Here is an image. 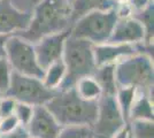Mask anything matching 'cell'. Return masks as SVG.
Listing matches in <instances>:
<instances>
[{"instance_id": "cell-1", "label": "cell", "mask_w": 154, "mask_h": 138, "mask_svg": "<svg viewBox=\"0 0 154 138\" xmlns=\"http://www.w3.org/2000/svg\"><path fill=\"white\" fill-rule=\"evenodd\" d=\"M71 26L70 1L42 0L32 12L29 26L16 35L35 44L42 37L68 30Z\"/></svg>"}, {"instance_id": "cell-2", "label": "cell", "mask_w": 154, "mask_h": 138, "mask_svg": "<svg viewBox=\"0 0 154 138\" xmlns=\"http://www.w3.org/2000/svg\"><path fill=\"white\" fill-rule=\"evenodd\" d=\"M45 106L62 127H92L98 113V100H85L77 94L75 87L67 91H58Z\"/></svg>"}, {"instance_id": "cell-3", "label": "cell", "mask_w": 154, "mask_h": 138, "mask_svg": "<svg viewBox=\"0 0 154 138\" xmlns=\"http://www.w3.org/2000/svg\"><path fill=\"white\" fill-rule=\"evenodd\" d=\"M117 86H134L136 89L152 90L154 85L153 55L137 52L115 65Z\"/></svg>"}, {"instance_id": "cell-4", "label": "cell", "mask_w": 154, "mask_h": 138, "mask_svg": "<svg viewBox=\"0 0 154 138\" xmlns=\"http://www.w3.org/2000/svg\"><path fill=\"white\" fill-rule=\"evenodd\" d=\"M117 21L115 8L93 11L77 19L71 26L70 35L91 41L93 45L108 41Z\"/></svg>"}, {"instance_id": "cell-5", "label": "cell", "mask_w": 154, "mask_h": 138, "mask_svg": "<svg viewBox=\"0 0 154 138\" xmlns=\"http://www.w3.org/2000/svg\"><path fill=\"white\" fill-rule=\"evenodd\" d=\"M62 60L67 67V76L74 81H77L82 76L92 75L97 68L93 44L71 35H69L64 43Z\"/></svg>"}, {"instance_id": "cell-6", "label": "cell", "mask_w": 154, "mask_h": 138, "mask_svg": "<svg viewBox=\"0 0 154 138\" xmlns=\"http://www.w3.org/2000/svg\"><path fill=\"white\" fill-rule=\"evenodd\" d=\"M6 58L13 72L42 79L44 69L39 66L33 44L19 35H11L6 41Z\"/></svg>"}, {"instance_id": "cell-7", "label": "cell", "mask_w": 154, "mask_h": 138, "mask_svg": "<svg viewBox=\"0 0 154 138\" xmlns=\"http://www.w3.org/2000/svg\"><path fill=\"white\" fill-rule=\"evenodd\" d=\"M58 91L47 89L43 81L31 76H26L16 72H12L11 85L7 96L16 101L26 103L32 106L46 105Z\"/></svg>"}, {"instance_id": "cell-8", "label": "cell", "mask_w": 154, "mask_h": 138, "mask_svg": "<svg viewBox=\"0 0 154 138\" xmlns=\"http://www.w3.org/2000/svg\"><path fill=\"white\" fill-rule=\"evenodd\" d=\"M127 124L115 96L103 94L98 99V113L92 128V138H112Z\"/></svg>"}, {"instance_id": "cell-9", "label": "cell", "mask_w": 154, "mask_h": 138, "mask_svg": "<svg viewBox=\"0 0 154 138\" xmlns=\"http://www.w3.org/2000/svg\"><path fill=\"white\" fill-rule=\"evenodd\" d=\"M137 52H145L153 55V46L140 44H120V43H103L93 45L96 66L103 65H116L127 57H130Z\"/></svg>"}, {"instance_id": "cell-10", "label": "cell", "mask_w": 154, "mask_h": 138, "mask_svg": "<svg viewBox=\"0 0 154 138\" xmlns=\"http://www.w3.org/2000/svg\"><path fill=\"white\" fill-rule=\"evenodd\" d=\"M70 30L71 28L61 32L44 36L33 44L39 66L44 70L54 61L62 58L64 43L70 35Z\"/></svg>"}, {"instance_id": "cell-11", "label": "cell", "mask_w": 154, "mask_h": 138, "mask_svg": "<svg viewBox=\"0 0 154 138\" xmlns=\"http://www.w3.org/2000/svg\"><path fill=\"white\" fill-rule=\"evenodd\" d=\"M26 129L32 138H57L62 125L45 105H39L33 107V114Z\"/></svg>"}, {"instance_id": "cell-12", "label": "cell", "mask_w": 154, "mask_h": 138, "mask_svg": "<svg viewBox=\"0 0 154 138\" xmlns=\"http://www.w3.org/2000/svg\"><path fill=\"white\" fill-rule=\"evenodd\" d=\"M146 40V31L139 20L135 16L117 19L113 31L110 33L109 43L120 44H140Z\"/></svg>"}, {"instance_id": "cell-13", "label": "cell", "mask_w": 154, "mask_h": 138, "mask_svg": "<svg viewBox=\"0 0 154 138\" xmlns=\"http://www.w3.org/2000/svg\"><path fill=\"white\" fill-rule=\"evenodd\" d=\"M32 14L23 13L12 0H0V33L16 35L29 26Z\"/></svg>"}, {"instance_id": "cell-14", "label": "cell", "mask_w": 154, "mask_h": 138, "mask_svg": "<svg viewBox=\"0 0 154 138\" xmlns=\"http://www.w3.org/2000/svg\"><path fill=\"white\" fill-rule=\"evenodd\" d=\"M132 120H152L154 121L153 89H137L134 101L128 115V123Z\"/></svg>"}, {"instance_id": "cell-15", "label": "cell", "mask_w": 154, "mask_h": 138, "mask_svg": "<svg viewBox=\"0 0 154 138\" xmlns=\"http://www.w3.org/2000/svg\"><path fill=\"white\" fill-rule=\"evenodd\" d=\"M72 23L85 14L93 11H107L115 6L114 0H71Z\"/></svg>"}, {"instance_id": "cell-16", "label": "cell", "mask_w": 154, "mask_h": 138, "mask_svg": "<svg viewBox=\"0 0 154 138\" xmlns=\"http://www.w3.org/2000/svg\"><path fill=\"white\" fill-rule=\"evenodd\" d=\"M75 90L79 97L90 101H97L103 96L101 86L99 85L93 75L79 77L75 83Z\"/></svg>"}, {"instance_id": "cell-17", "label": "cell", "mask_w": 154, "mask_h": 138, "mask_svg": "<svg viewBox=\"0 0 154 138\" xmlns=\"http://www.w3.org/2000/svg\"><path fill=\"white\" fill-rule=\"evenodd\" d=\"M101 86L103 94L115 96L117 84L115 78V65H103L96 68L92 74Z\"/></svg>"}, {"instance_id": "cell-18", "label": "cell", "mask_w": 154, "mask_h": 138, "mask_svg": "<svg viewBox=\"0 0 154 138\" xmlns=\"http://www.w3.org/2000/svg\"><path fill=\"white\" fill-rule=\"evenodd\" d=\"M66 75H67V67L61 58L51 63L44 70V76L42 81L47 89L58 91L59 86L61 85Z\"/></svg>"}, {"instance_id": "cell-19", "label": "cell", "mask_w": 154, "mask_h": 138, "mask_svg": "<svg viewBox=\"0 0 154 138\" xmlns=\"http://www.w3.org/2000/svg\"><path fill=\"white\" fill-rule=\"evenodd\" d=\"M137 20H139L141 22V24L145 28V31H146V40H145V44L146 45L153 46V36H154V4L151 2L149 5L139 9V11H136L132 14Z\"/></svg>"}, {"instance_id": "cell-20", "label": "cell", "mask_w": 154, "mask_h": 138, "mask_svg": "<svg viewBox=\"0 0 154 138\" xmlns=\"http://www.w3.org/2000/svg\"><path fill=\"white\" fill-rule=\"evenodd\" d=\"M136 87L134 86H117L115 93V98L117 104L120 106V109L123 114V118L128 123V115L131 104L134 101L136 94Z\"/></svg>"}, {"instance_id": "cell-21", "label": "cell", "mask_w": 154, "mask_h": 138, "mask_svg": "<svg viewBox=\"0 0 154 138\" xmlns=\"http://www.w3.org/2000/svg\"><path fill=\"white\" fill-rule=\"evenodd\" d=\"M132 138H154V121L132 120L129 122Z\"/></svg>"}, {"instance_id": "cell-22", "label": "cell", "mask_w": 154, "mask_h": 138, "mask_svg": "<svg viewBox=\"0 0 154 138\" xmlns=\"http://www.w3.org/2000/svg\"><path fill=\"white\" fill-rule=\"evenodd\" d=\"M57 138H92V128L89 125L62 127Z\"/></svg>"}, {"instance_id": "cell-23", "label": "cell", "mask_w": 154, "mask_h": 138, "mask_svg": "<svg viewBox=\"0 0 154 138\" xmlns=\"http://www.w3.org/2000/svg\"><path fill=\"white\" fill-rule=\"evenodd\" d=\"M12 72H13V69L6 57L0 58V96L6 94L8 91L11 85Z\"/></svg>"}, {"instance_id": "cell-24", "label": "cell", "mask_w": 154, "mask_h": 138, "mask_svg": "<svg viewBox=\"0 0 154 138\" xmlns=\"http://www.w3.org/2000/svg\"><path fill=\"white\" fill-rule=\"evenodd\" d=\"M33 107L35 106L26 104V103H21V101L15 103L13 114L19 120L21 125L26 127L29 124V122H30V120L32 118V114H33Z\"/></svg>"}, {"instance_id": "cell-25", "label": "cell", "mask_w": 154, "mask_h": 138, "mask_svg": "<svg viewBox=\"0 0 154 138\" xmlns=\"http://www.w3.org/2000/svg\"><path fill=\"white\" fill-rule=\"evenodd\" d=\"M15 103L16 100L7 94L0 96V118L13 114Z\"/></svg>"}, {"instance_id": "cell-26", "label": "cell", "mask_w": 154, "mask_h": 138, "mask_svg": "<svg viewBox=\"0 0 154 138\" xmlns=\"http://www.w3.org/2000/svg\"><path fill=\"white\" fill-rule=\"evenodd\" d=\"M20 125L19 120L16 118V116L12 114L5 118H0V133H7L15 130Z\"/></svg>"}, {"instance_id": "cell-27", "label": "cell", "mask_w": 154, "mask_h": 138, "mask_svg": "<svg viewBox=\"0 0 154 138\" xmlns=\"http://www.w3.org/2000/svg\"><path fill=\"white\" fill-rule=\"evenodd\" d=\"M42 0H12L13 5L23 13L32 14L33 9Z\"/></svg>"}, {"instance_id": "cell-28", "label": "cell", "mask_w": 154, "mask_h": 138, "mask_svg": "<svg viewBox=\"0 0 154 138\" xmlns=\"http://www.w3.org/2000/svg\"><path fill=\"white\" fill-rule=\"evenodd\" d=\"M0 138H30V133L26 127L20 124L15 130L7 133H0Z\"/></svg>"}, {"instance_id": "cell-29", "label": "cell", "mask_w": 154, "mask_h": 138, "mask_svg": "<svg viewBox=\"0 0 154 138\" xmlns=\"http://www.w3.org/2000/svg\"><path fill=\"white\" fill-rule=\"evenodd\" d=\"M125 1H128L129 4H130V6L132 7L134 12L143 9L147 5H149L151 2H153V0H125Z\"/></svg>"}, {"instance_id": "cell-30", "label": "cell", "mask_w": 154, "mask_h": 138, "mask_svg": "<svg viewBox=\"0 0 154 138\" xmlns=\"http://www.w3.org/2000/svg\"><path fill=\"white\" fill-rule=\"evenodd\" d=\"M112 138H132L131 136V130H130V125L129 123L124 125L123 128H121L119 131L116 132L115 135Z\"/></svg>"}, {"instance_id": "cell-31", "label": "cell", "mask_w": 154, "mask_h": 138, "mask_svg": "<svg viewBox=\"0 0 154 138\" xmlns=\"http://www.w3.org/2000/svg\"><path fill=\"white\" fill-rule=\"evenodd\" d=\"M11 35H2L0 33V58L6 57V41Z\"/></svg>"}, {"instance_id": "cell-32", "label": "cell", "mask_w": 154, "mask_h": 138, "mask_svg": "<svg viewBox=\"0 0 154 138\" xmlns=\"http://www.w3.org/2000/svg\"><path fill=\"white\" fill-rule=\"evenodd\" d=\"M68 1H70V2H71V0H68Z\"/></svg>"}, {"instance_id": "cell-33", "label": "cell", "mask_w": 154, "mask_h": 138, "mask_svg": "<svg viewBox=\"0 0 154 138\" xmlns=\"http://www.w3.org/2000/svg\"><path fill=\"white\" fill-rule=\"evenodd\" d=\"M30 138H32V137H30Z\"/></svg>"}, {"instance_id": "cell-34", "label": "cell", "mask_w": 154, "mask_h": 138, "mask_svg": "<svg viewBox=\"0 0 154 138\" xmlns=\"http://www.w3.org/2000/svg\"><path fill=\"white\" fill-rule=\"evenodd\" d=\"M114 1H115V0H114Z\"/></svg>"}]
</instances>
